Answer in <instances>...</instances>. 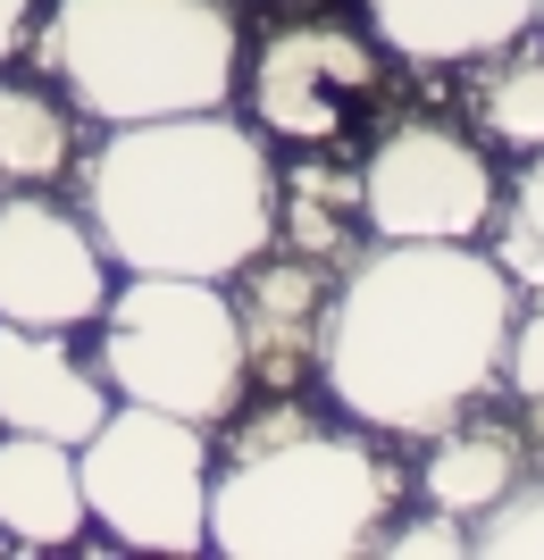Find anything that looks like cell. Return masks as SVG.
Instances as JSON below:
<instances>
[{
    "instance_id": "1",
    "label": "cell",
    "mask_w": 544,
    "mask_h": 560,
    "mask_svg": "<svg viewBox=\"0 0 544 560\" xmlns=\"http://www.w3.org/2000/svg\"><path fill=\"white\" fill-rule=\"evenodd\" d=\"M520 284L477 243H360L335 268L319 394L369 435H436L502 394Z\"/></svg>"
},
{
    "instance_id": "2",
    "label": "cell",
    "mask_w": 544,
    "mask_h": 560,
    "mask_svg": "<svg viewBox=\"0 0 544 560\" xmlns=\"http://www.w3.org/2000/svg\"><path fill=\"white\" fill-rule=\"evenodd\" d=\"M76 210L126 277H235L277 243V160L252 117L193 109L101 126L76 160Z\"/></svg>"
},
{
    "instance_id": "3",
    "label": "cell",
    "mask_w": 544,
    "mask_h": 560,
    "mask_svg": "<svg viewBox=\"0 0 544 560\" xmlns=\"http://www.w3.org/2000/svg\"><path fill=\"white\" fill-rule=\"evenodd\" d=\"M25 59L84 126L193 117L243 93V18L235 0H50Z\"/></svg>"
},
{
    "instance_id": "4",
    "label": "cell",
    "mask_w": 544,
    "mask_h": 560,
    "mask_svg": "<svg viewBox=\"0 0 544 560\" xmlns=\"http://www.w3.org/2000/svg\"><path fill=\"white\" fill-rule=\"evenodd\" d=\"M403 511V468L369 427L310 419L268 452L210 468V552L227 560H352Z\"/></svg>"
},
{
    "instance_id": "5",
    "label": "cell",
    "mask_w": 544,
    "mask_h": 560,
    "mask_svg": "<svg viewBox=\"0 0 544 560\" xmlns=\"http://www.w3.org/2000/svg\"><path fill=\"white\" fill-rule=\"evenodd\" d=\"M93 327H101L93 369L118 401L193 419L210 435L252 401L243 318L218 277H126V284H109V310Z\"/></svg>"
},
{
    "instance_id": "6",
    "label": "cell",
    "mask_w": 544,
    "mask_h": 560,
    "mask_svg": "<svg viewBox=\"0 0 544 560\" xmlns=\"http://www.w3.org/2000/svg\"><path fill=\"white\" fill-rule=\"evenodd\" d=\"M84 502L101 544L118 552H210V427L109 401V419L76 444Z\"/></svg>"
},
{
    "instance_id": "7",
    "label": "cell",
    "mask_w": 544,
    "mask_h": 560,
    "mask_svg": "<svg viewBox=\"0 0 544 560\" xmlns=\"http://www.w3.org/2000/svg\"><path fill=\"white\" fill-rule=\"evenodd\" d=\"M502 176L461 126L403 117L360 160V218L378 243H477L495 226Z\"/></svg>"
},
{
    "instance_id": "8",
    "label": "cell",
    "mask_w": 544,
    "mask_h": 560,
    "mask_svg": "<svg viewBox=\"0 0 544 560\" xmlns=\"http://www.w3.org/2000/svg\"><path fill=\"white\" fill-rule=\"evenodd\" d=\"M385 75V43L360 34V25H335V18H293L277 25L261 50H243V93H252V126L268 142H335L352 126V101L378 93Z\"/></svg>"
},
{
    "instance_id": "9",
    "label": "cell",
    "mask_w": 544,
    "mask_h": 560,
    "mask_svg": "<svg viewBox=\"0 0 544 560\" xmlns=\"http://www.w3.org/2000/svg\"><path fill=\"white\" fill-rule=\"evenodd\" d=\"M101 310H109V252L84 226V210L50 201L43 185L0 192V318L76 335Z\"/></svg>"
},
{
    "instance_id": "10",
    "label": "cell",
    "mask_w": 544,
    "mask_h": 560,
    "mask_svg": "<svg viewBox=\"0 0 544 560\" xmlns=\"http://www.w3.org/2000/svg\"><path fill=\"white\" fill-rule=\"evenodd\" d=\"M243 318V351H252V394H310L319 385V343H327V302L335 268L268 243L252 268L227 277Z\"/></svg>"
},
{
    "instance_id": "11",
    "label": "cell",
    "mask_w": 544,
    "mask_h": 560,
    "mask_svg": "<svg viewBox=\"0 0 544 560\" xmlns=\"http://www.w3.org/2000/svg\"><path fill=\"white\" fill-rule=\"evenodd\" d=\"M109 385L93 360H76L68 335L50 327H9L0 318V427L9 435H50V444H84L109 419Z\"/></svg>"
},
{
    "instance_id": "12",
    "label": "cell",
    "mask_w": 544,
    "mask_h": 560,
    "mask_svg": "<svg viewBox=\"0 0 544 560\" xmlns=\"http://www.w3.org/2000/svg\"><path fill=\"white\" fill-rule=\"evenodd\" d=\"M84 536H93V502H84L76 444L0 427V544H18V552H76Z\"/></svg>"
},
{
    "instance_id": "13",
    "label": "cell",
    "mask_w": 544,
    "mask_h": 560,
    "mask_svg": "<svg viewBox=\"0 0 544 560\" xmlns=\"http://www.w3.org/2000/svg\"><path fill=\"white\" fill-rule=\"evenodd\" d=\"M369 34L410 68H477L536 34V0H360Z\"/></svg>"
},
{
    "instance_id": "14",
    "label": "cell",
    "mask_w": 544,
    "mask_h": 560,
    "mask_svg": "<svg viewBox=\"0 0 544 560\" xmlns=\"http://www.w3.org/2000/svg\"><path fill=\"white\" fill-rule=\"evenodd\" d=\"M528 468H536V452H528V427L470 419V410H461L452 427H436V435H427L419 502H436V511H452V518H486L502 493L528 477Z\"/></svg>"
},
{
    "instance_id": "15",
    "label": "cell",
    "mask_w": 544,
    "mask_h": 560,
    "mask_svg": "<svg viewBox=\"0 0 544 560\" xmlns=\"http://www.w3.org/2000/svg\"><path fill=\"white\" fill-rule=\"evenodd\" d=\"M360 234H369V218H360V176H344V167H327V160L277 167V243L285 252L344 268V259L360 252Z\"/></svg>"
},
{
    "instance_id": "16",
    "label": "cell",
    "mask_w": 544,
    "mask_h": 560,
    "mask_svg": "<svg viewBox=\"0 0 544 560\" xmlns=\"http://www.w3.org/2000/svg\"><path fill=\"white\" fill-rule=\"evenodd\" d=\"M76 160H84V151H76V109L68 101L50 93V84L0 75V192L59 185Z\"/></svg>"
},
{
    "instance_id": "17",
    "label": "cell",
    "mask_w": 544,
    "mask_h": 560,
    "mask_svg": "<svg viewBox=\"0 0 544 560\" xmlns=\"http://www.w3.org/2000/svg\"><path fill=\"white\" fill-rule=\"evenodd\" d=\"M470 109H477V135L502 142V151H544V50H528V34L495 59H477V84H470Z\"/></svg>"
},
{
    "instance_id": "18",
    "label": "cell",
    "mask_w": 544,
    "mask_h": 560,
    "mask_svg": "<svg viewBox=\"0 0 544 560\" xmlns=\"http://www.w3.org/2000/svg\"><path fill=\"white\" fill-rule=\"evenodd\" d=\"M495 259L502 277L544 302V151H528V167L502 185L495 201Z\"/></svg>"
},
{
    "instance_id": "19",
    "label": "cell",
    "mask_w": 544,
    "mask_h": 560,
    "mask_svg": "<svg viewBox=\"0 0 544 560\" xmlns=\"http://www.w3.org/2000/svg\"><path fill=\"white\" fill-rule=\"evenodd\" d=\"M470 552H486V560H544V468H528L486 518H470Z\"/></svg>"
},
{
    "instance_id": "20",
    "label": "cell",
    "mask_w": 544,
    "mask_h": 560,
    "mask_svg": "<svg viewBox=\"0 0 544 560\" xmlns=\"http://www.w3.org/2000/svg\"><path fill=\"white\" fill-rule=\"evenodd\" d=\"M378 552H394V560H470V518H452V511L427 502L419 518H394V527H385Z\"/></svg>"
},
{
    "instance_id": "21",
    "label": "cell",
    "mask_w": 544,
    "mask_h": 560,
    "mask_svg": "<svg viewBox=\"0 0 544 560\" xmlns=\"http://www.w3.org/2000/svg\"><path fill=\"white\" fill-rule=\"evenodd\" d=\"M502 394L544 401V302H528L511 318V343H502Z\"/></svg>"
},
{
    "instance_id": "22",
    "label": "cell",
    "mask_w": 544,
    "mask_h": 560,
    "mask_svg": "<svg viewBox=\"0 0 544 560\" xmlns=\"http://www.w3.org/2000/svg\"><path fill=\"white\" fill-rule=\"evenodd\" d=\"M34 18H43V0H0V68H9V59H25Z\"/></svg>"
},
{
    "instance_id": "23",
    "label": "cell",
    "mask_w": 544,
    "mask_h": 560,
    "mask_svg": "<svg viewBox=\"0 0 544 560\" xmlns=\"http://www.w3.org/2000/svg\"><path fill=\"white\" fill-rule=\"evenodd\" d=\"M528 452H536V468H544V401H528Z\"/></svg>"
},
{
    "instance_id": "24",
    "label": "cell",
    "mask_w": 544,
    "mask_h": 560,
    "mask_svg": "<svg viewBox=\"0 0 544 560\" xmlns=\"http://www.w3.org/2000/svg\"><path fill=\"white\" fill-rule=\"evenodd\" d=\"M536 25H544V0H536Z\"/></svg>"
}]
</instances>
